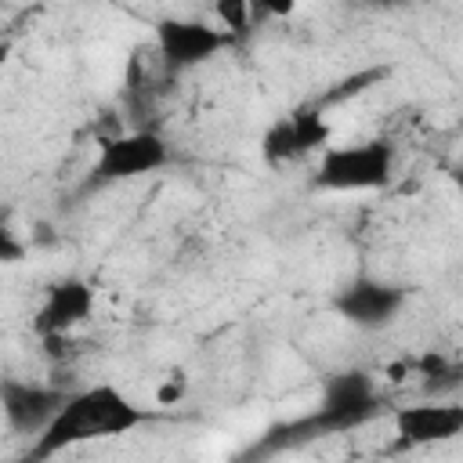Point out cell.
<instances>
[{"mask_svg": "<svg viewBox=\"0 0 463 463\" xmlns=\"http://www.w3.org/2000/svg\"><path fill=\"white\" fill-rule=\"evenodd\" d=\"M402 307H405V289L380 282V279H354L351 286L336 293V311L351 326H362V329L391 326Z\"/></svg>", "mask_w": 463, "mask_h": 463, "instance_id": "52a82bcc", "label": "cell"}, {"mask_svg": "<svg viewBox=\"0 0 463 463\" xmlns=\"http://www.w3.org/2000/svg\"><path fill=\"white\" fill-rule=\"evenodd\" d=\"M452 181H456V188L463 192V166H456V170H452Z\"/></svg>", "mask_w": 463, "mask_h": 463, "instance_id": "5bb4252c", "label": "cell"}, {"mask_svg": "<svg viewBox=\"0 0 463 463\" xmlns=\"http://www.w3.org/2000/svg\"><path fill=\"white\" fill-rule=\"evenodd\" d=\"M315 148H329V123L322 119L318 109H297L293 116L275 119L264 137H260V156L279 166V163H293Z\"/></svg>", "mask_w": 463, "mask_h": 463, "instance_id": "8992f818", "label": "cell"}, {"mask_svg": "<svg viewBox=\"0 0 463 463\" xmlns=\"http://www.w3.org/2000/svg\"><path fill=\"white\" fill-rule=\"evenodd\" d=\"M376 405H380V398H376V387H373L369 373L347 369V373H336L326 383V394H322L318 412L311 416V427H318V430H347V427L365 423L376 412Z\"/></svg>", "mask_w": 463, "mask_h": 463, "instance_id": "277c9868", "label": "cell"}, {"mask_svg": "<svg viewBox=\"0 0 463 463\" xmlns=\"http://www.w3.org/2000/svg\"><path fill=\"white\" fill-rule=\"evenodd\" d=\"M141 420H145V412L112 383H94V387L72 391L65 398V405L58 409V416L36 434L29 459H47V456H58V452L87 445V441L130 434Z\"/></svg>", "mask_w": 463, "mask_h": 463, "instance_id": "6da1fadb", "label": "cell"}, {"mask_svg": "<svg viewBox=\"0 0 463 463\" xmlns=\"http://www.w3.org/2000/svg\"><path fill=\"white\" fill-rule=\"evenodd\" d=\"M90 311H94V289L83 279H61L47 289L43 307L36 311V333L47 340H58L80 322H87Z\"/></svg>", "mask_w": 463, "mask_h": 463, "instance_id": "9c48e42d", "label": "cell"}, {"mask_svg": "<svg viewBox=\"0 0 463 463\" xmlns=\"http://www.w3.org/2000/svg\"><path fill=\"white\" fill-rule=\"evenodd\" d=\"M394 430L405 445H441L463 434V405L459 402H423L402 405L394 412Z\"/></svg>", "mask_w": 463, "mask_h": 463, "instance_id": "ba28073f", "label": "cell"}, {"mask_svg": "<svg viewBox=\"0 0 463 463\" xmlns=\"http://www.w3.org/2000/svg\"><path fill=\"white\" fill-rule=\"evenodd\" d=\"M166 159H170V145L156 130H130L101 141L94 174L98 181H127L166 166Z\"/></svg>", "mask_w": 463, "mask_h": 463, "instance_id": "3957f363", "label": "cell"}, {"mask_svg": "<svg viewBox=\"0 0 463 463\" xmlns=\"http://www.w3.org/2000/svg\"><path fill=\"white\" fill-rule=\"evenodd\" d=\"M217 18L224 22V29H235V33H246V18H250V7L242 4V0H224V4H217Z\"/></svg>", "mask_w": 463, "mask_h": 463, "instance_id": "8fae6325", "label": "cell"}, {"mask_svg": "<svg viewBox=\"0 0 463 463\" xmlns=\"http://www.w3.org/2000/svg\"><path fill=\"white\" fill-rule=\"evenodd\" d=\"M65 391L58 387H40V383H22V380H7L4 383V416L11 423V430H29L40 434L58 409L65 405Z\"/></svg>", "mask_w": 463, "mask_h": 463, "instance_id": "30bf717a", "label": "cell"}, {"mask_svg": "<svg viewBox=\"0 0 463 463\" xmlns=\"http://www.w3.org/2000/svg\"><path fill=\"white\" fill-rule=\"evenodd\" d=\"M394 174V152L387 141L333 145L322 152L315 184L329 192H373L383 188Z\"/></svg>", "mask_w": 463, "mask_h": 463, "instance_id": "7a4b0ae2", "label": "cell"}, {"mask_svg": "<svg viewBox=\"0 0 463 463\" xmlns=\"http://www.w3.org/2000/svg\"><path fill=\"white\" fill-rule=\"evenodd\" d=\"M181 391H184V380H177V383H174V380H166V383L159 387V402H163V405H170V402H177V398H181Z\"/></svg>", "mask_w": 463, "mask_h": 463, "instance_id": "4fadbf2b", "label": "cell"}, {"mask_svg": "<svg viewBox=\"0 0 463 463\" xmlns=\"http://www.w3.org/2000/svg\"><path fill=\"white\" fill-rule=\"evenodd\" d=\"M0 257H4V260H18V257H22V246L14 242V235H11L7 228L0 232Z\"/></svg>", "mask_w": 463, "mask_h": 463, "instance_id": "7c38bea8", "label": "cell"}, {"mask_svg": "<svg viewBox=\"0 0 463 463\" xmlns=\"http://www.w3.org/2000/svg\"><path fill=\"white\" fill-rule=\"evenodd\" d=\"M228 33L210 25V22H195V18H166L156 29V47L159 58L170 69H192L203 65L206 58H213L221 47H228Z\"/></svg>", "mask_w": 463, "mask_h": 463, "instance_id": "5b68a950", "label": "cell"}]
</instances>
